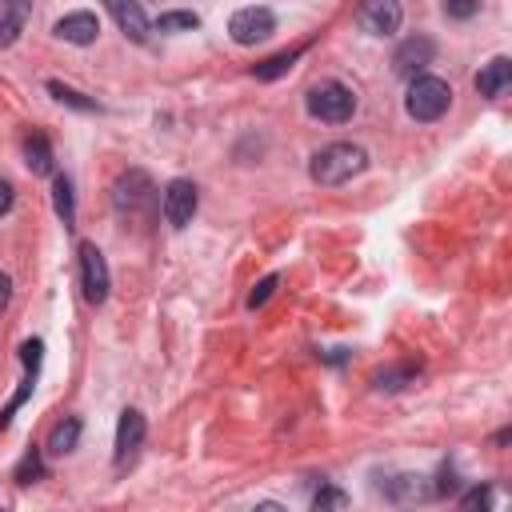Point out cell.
Returning a JSON list of instances; mask_svg holds the SVG:
<instances>
[{
  "instance_id": "1",
  "label": "cell",
  "mask_w": 512,
  "mask_h": 512,
  "mask_svg": "<svg viewBox=\"0 0 512 512\" xmlns=\"http://www.w3.org/2000/svg\"><path fill=\"white\" fill-rule=\"evenodd\" d=\"M368 168V152L360 144H348V140H336L328 148H320L308 164V176L324 188H336V184H348L352 176H360Z\"/></svg>"
},
{
  "instance_id": "2",
  "label": "cell",
  "mask_w": 512,
  "mask_h": 512,
  "mask_svg": "<svg viewBox=\"0 0 512 512\" xmlns=\"http://www.w3.org/2000/svg\"><path fill=\"white\" fill-rule=\"evenodd\" d=\"M448 104H452L448 80H440V76H412L408 96H404V112H408L412 120L432 124V120H440V116L448 112Z\"/></svg>"
},
{
  "instance_id": "3",
  "label": "cell",
  "mask_w": 512,
  "mask_h": 512,
  "mask_svg": "<svg viewBox=\"0 0 512 512\" xmlns=\"http://www.w3.org/2000/svg\"><path fill=\"white\" fill-rule=\"evenodd\" d=\"M304 108H308L312 120L344 124V120H352V112H356V92H352L348 84H340V80H320V84L308 92Z\"/></svg>"
},
{
  "instance_id": "4",
  "label": "cell",
  "mask_w": 512,
  "mask_h": 512,
  "mask_svg": "<svg viewBox=\"0 0 512 512\" xmlns=\"http://www.w3.org/2000/svg\"><path fill=\"white\" fill-rule=\"evenodd\" d=\"M156 200H160V192H156L152 176L140 172V168L124 172V176L112 184V204H116L120 216H136V220H140V216H148V212L156 208Z\"/></svg>"
},
{
  "instance_id": "5",
  "label": "cell",
  "mask_w": 512,
  "mask_h": 512,
  "mask_svg": "<svg viewBox=\"0 0 512 512\" xmlns=\"http://www.w3.org/2000/svg\"><path fill=\"white\" fill-rule=\"evenodd\" d=\"M196 204H200V192H196V184H192V180H184V176L168 180V184H164V192H160V212H164V220H168L172 228L192 224Z\"/></svg>"
},
{
  "instance_id": "6",
  "label": "cell",
  "mask_w": 512,
  "mask_h": 512,
  "mask_svg": "<svg viewBox=\"0 0 512 512\" xmlns=\"http://www.w3.org/2000/svg\"><path fill=\"white\" fill-rule=\"evenodd\" d=\"M80 288H84V300L88 304H104L108 300V288H112L104 252L96 244H88V240L80 244Z\"/></svg>"
},
{
  "instance_id": "7",
  "label": "cell",
  "mask_w": 512,
  "mask_h": 512,
  "mask_svg": "<svg viewBox=\"0 0 512 512\" xmlns=\"http://www.w3.org/2000/svg\"><path fill=\"white\" fill-rule=\"evenodd\" d=\"M276 32V16H272V8H240V12H232V20H228V36L236 40V44H260V40H268Z\"/></svg>"
},
{
  "instance_id": "8",
  "label": "cell",
  "mask_w": 512,
  "mask_h": 512,
  "mask_svg": "<svg viewBox=\"0 0 512 512\" xmlns=\"http://www.w3.org/2000/svg\"><path fill=\"white\" fill-rule=\"evenodd\" d=\"M356 20L368 36H392V32H400L404 8H400V0H364Z\"/></svg>"
},
{
  "instance_id": "9",
  "label": "cell",
  "mask_w": 512,
  "mask_h": 512,
  "mask_svg": "<svg viewBox=\"0 0 512 512\" xmlns=\"http://www.w3.org/2000/svg\"><path fill=\"white\" fill-rule=\"evenodd\" d=\"M432 56H436V44L428 40V36H408V40H400V48L392 52V72L396 76H420L428 64H432Z\"/></svg>"
},
{
  "instance_id": "10",
  "label": "cell",
  "mask_w": 512,
  "mask_h": 512,
  "mask_svg": "<svg viewBox=\"0 0 512 512\" xmlns=\"http://www.w3.org/2000/svg\"><path fill=\"white\" fill-rule=\"evenodd\" d=\"M40 356H44V344H40V340H24V344H20V360H24L28 376L20 380L16 396H12V400H8V408L0 412V432H4L8 424H12V412H16V408H20V404H24L28 396H32V388H36V372H40Z\"/></svg>"
},
{
  "instance_id": "11",
  "label": "cell",
  "mask_w": 512,
  "mask_h": 512,
  "mask_svg": "<svg viewBox=\"0 0 512 512\" xmlns=\"http://www.w3.org/2000/svg\"><path fill=\"white\" fill-rule=\"evenodd\" d=\"M144 432H148L144 412H140V408H124V412H120V424H116V464H128V460L140 452Z\"/></svg>"
},
{
  "instance_id": "12",
  "label": "cell",
  "mask_w": 512,
  "mask_h": 512,
  "mask_svg": "<svg viewBox=\"0 0 512 512\" xmlns=\"http://www.w3.org/2000/svg\"><path fill=\"white\" fill-rule=\"evenodd\" d=\"M64 44H76V48H88V44H96V36H100V20H96V12H68V16H60L56 20V28H52Z\"/></svg>"
},
{
  "instance_id": "13",
  "label": "cell",
  "mask_w": 512,
  "mask_h": 512,
  "mask_svg": "<svg viewBox=\"0 0 512 512\" xmlns=\"http://www.w3.org/2000/svg\"><path fill=\"white\" fill-rule=\"evenodd\" d=\"M104 8L116 16V24H120V32H124L128 40H136V44H144V40H148L152 24H148V16H144L140 0H104Z\"/></svg>"
},
{
  "instance_id": "14",
  "label": "cell",
  "mask_w": 512,
  "mask_h": 512,
  "mask_svg": "<svg viewBox=\"0 0 512 512\" xmlns=\"http://www.w3.org/2000/svg\"><path fill=\"white\" fill-rule=\"evenodd\" d=\"M32 20V0H0V48H12Z\"/></svg>"
},
{
  "instance_id": "15",
  "label": "cell",
  "mask_w": 512,
  "mask_h": 512,
  "mask_svg": "<svg viewBox=\"0 0 512 512\" xmlns=\"http://www.w3.org/2000/svg\"><path fill=\"white\" fill-rule=\"evenodd\" d=\"M508 84H512V60L508 56H496L476 72V92L488 100H500L508 92Z\"/></svg>"
},
{
  "instance_id": "16",
  "label": "cell",
  "mask_w": 512,
  "mask_h": 512,
  "mask_svg": "<svg viewBox=\"0 0 512 512\" xmlns=\"http://www.w3.org/2000/svg\"><path fill=\"white\" fill-rule=\"evenodd\" d=\"M76 444H80V420L68 416V420H60V424L48 432V444H44V448H48L52 456H64V452H72Z\"/></svg>"
},
{
  "instance_id": "17",
  "label": "cell",
  "mask_w": 512,
  "mask_h": 512,
  "mask_svg": "<svg viewBox=\"0 0 512 512\" xmlns=\"http://www.w3.org/2000/svg\"><path fill=\"white\" fill-rule=\"evenodd\" d=\"M24 156H28V168H32L36 176L52 172V144H48L40 132H32V136H28V144H24Z\"/></svg>"
},
{
  "instance_id": "18",
  "label": "cell",
  "mask_w": 512,
  "mask_h": 512,
  "mask_svg": "<svg viewBox=\"0 0 512 512\" xmlns=\"http://www.w3.org/2000/svg\"><path fill=\"white\" fill-rule=\"evenodd\" d=\"M52 204H56V216L72 228V224H76V204H72V180H68L64 172L52 180Z\"/></svg>"
},
{
  "instance_id": "19",
  "label": "cell",
  "mask_w": 512,
  "mask_h": 512,
  "mask_svg": "<svg viewBox=\"0 0 512 512\" xmlns=\"http://www.w3.org/2000/svg\"><path fill=\"white\" fill-rule=\"evenodd\" d=\"M304 56V48H288V52H276L272 60H264V64H256V80H276V76H284L296 60Z\"/></svg>"
},
{
  "instance_id": "20",
  "label": "cell",
  "mask_w": 512,
  "mask_h": 512,
  "mask_svg": "<svg viewBox=\"0 0 512 512\" xmlns=\"http://www.w3.org/2000/svg\"><path fill=\"white\" fill-rule=\"evenodd\" d=\"M48 92H52L60 104H68V108H80V112H100V104H96V100H88L84 92H76V88L60 84V80H48Z\"/></svg>"
},
{
  "instance_id": "21",
  "label": "cell",
  "mask_w": 512,
  "mask_h": 512,
  "mask_svg": "<svg viewBox=\"0 0 512 512\" xmlns=\"http://www.w3.org/2000/svg\"><path fill=\"white\" fill-rule=\"evenodd\" d=\"M416 380V368L412 364H404V368H388V372H376V392H396V388H404V384H412Z\"/></svg>"
},
{
  "instance_id": "22",
  "label": "cell",
  "mask_w": 512,
  "mask_h": 512,
  "mask_svg": "<svg viewBox=\"0 0 512 512\" xmlns=\"http://www.w3.org/2000/svg\"><path fill=\"white\" fill-rule=\"evenodd\" d=\"M192 28H200L196 12H164L156 20V32H192Z\"/></svg>"
},
{
  "instance_id": "23",
  "label": "cell",
  "mask_w": 512,
  "mask_h": 512,
  "mask_svg": "<svg viewBox=\"0 0 512 512\" xmlns=\"http://www.w3.org/2000/svg\"><path fill=\"white\" fill-rule=\"evenodd\" d=\"M44 476V464H40V452L32 448L20 464H16V484H32V480H40Z\"/></svg>"
},
{
  "instance_id": "24",
  "label": "cell",
  "mask_w": 512,
  "mask_h": 512,
  "mask_svg": "<svg viewBox=\"0 0 512 512\" xmlns=\"http://www.w3.org/2000/svg\"><path fill=\"white\" fill-rule=\"evenodd\" d=\"M312 508L316 512H324V508H348V496L340 492V488H332V484H324L316 496H312Z\"/></svg>"
},
{
  "instance_id": "25",
  "label": "cell",
  "mask_w": 512,
  "mask_h": 512,
  "mask_svg": "<svg viewBox=\"0 0 512 512\" xmlns=\"http://www.w3.org/2000/svg\"><path fill=\"white\" fill-rule=\"evenodd\" d=\"M480 12V0H444V16L448 20H472Z\"/></svg>"
},
{
  "instance_id": "26",
  "label": "cell",
  "mask_w": 512,
  "mask_h": 512,
  "mask_svg": "<svg viewBox=\"0 0 512 512\" xmlns=\"http://www.w3.org/2000/svg\"><path fill=\"white\" fill-rule=\"evenodd\" d=\"M276 284H280V276L272 272V276H264L256 288H252V296H248V308H260V304H268V296L276 292Z\"/></svg>"
},
{
  "instance_id": "27",
  "label": "cell",
  "mask_w": 512,
  "mask_h": 512,
  "mask_svg": "<svg viewBox=\"0 0 512 512\" xmlns=\"http://www.w3.org/2000/svg\"><path fill=\"white\" fill-rule=\"evenodd\" d=\"M460 504L464 508H484V504H492V492L488 488H472L468 496H460Z\"/></svg>"
},
{
  "instance_id": "28",
  "label": "cell",
  "mask_w": 512,
  "mask_h": 512,
  "mask_svg": "<svg viewBox=\"0 0 512 512\" xmlns=\"http://www.w3.org/2000/svg\"><path fill=\"white\" fill-rule=\"evenodd\" d=\"M12 200H16L12 184H8V180H0V216H4V212H12Z\"/></svg>"
},
{
  "instance_id": "29",
  "label": "cell",
  "mask_w": 512,
  "mask_h": 512,
  "mask_svg": "<svg viewBox=\"0 0 512 512\" xmlns=\"http://www.w3.org/2000/svg\"><path fill=\"white\" fill-rule=\"evenodd\" d=\"M8 300H12V276H8V272H0V316H4Z\"/></svg>"
}]
</instances>
